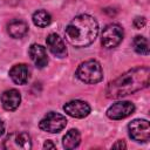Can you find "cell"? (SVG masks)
Returning a JSON list of instances; mask_svg holds the SVG:
<instances>
[{"label":"cell","instance_id":"cell-13","mask_svg":"<svg viewBox=\"0 0 150 150\" xmlns=\"http://www.w3.org/2000/svg\"><path fill=\"white\" fill-rule=\"evenodd\" d=\"M9 77L15 84H26L29 79V70L25 63L15 64L9 70Z\"/></svg>","mask_w":150,"mask_h":150},{"label":"cell","instance_id":"cell-3","mask_svg":"<svg viewBox=\"0 0 150 150\" xmlns=\"http://www.w3.org/2000/svg\"><path fill=\"white\" fill-rule=\"evenodd\" d=\"M76 76L80 81H82L84 83H88V84L98 83L103 79L102 67H101L100 62L96 61V60L84 61L77 67Z\"/></svg>","mask_w":150,"mask_h":150},{"label":"cell","instance_id":"cell-15","mask_svg":"<svg viewBox=\"0 0 150 150\" xmlns=\"http://www.w3.org/2000/svg\"><path fill=\"white\" fill-rule=\"evenodd\" d=\"M81 142V135L77 129H70L64 136H63V148L70 150V149H75L76 146H79Z\"/></svg>","mask_w":150,"mask_h":150},{"label":"cell","instance_id":"cell-5","mask_svg":"<svg viewBox=\"0 0 150 150\" xmlns=\"http://www.w3.org/2000/svg\"><path fill=\"white\" fill-rule=\"evenodd\" d=\"M67 125V118L55 111H49L39 123V128L43 131L56 134L63 130Z\"/></svg>","mask_w":150,"mask_h":150},{"label":"cell","instance_id":"cell-21","mask_svg":"<svg viewBox=\"0 0 150 150\" xmlns=\"http://www.w3.org/2000/svg\"><path fill=\"white\" fill-rule=\"evenodd\" d=\"M4 131H5V124H4L2 120L0 118V136L4 134Z\"/></svg>","mask_w":150,"mask_h":150},{"label":"cell","instance_id":"cell-4","mask_svg":"<svg viewBox=\"0 0 150 150\" xmlns=\"http://www.w3.org/2000/svg\"><path fill=\"white\" fill-rule=\"evenodd\" d=\"M124 36V30L122 26L118 23H110L105 26V28L102 30L101 34V43L104 48H115L117 47Z\"/></svg>","mask_w":150,"mask_h":150},{"label":"cell","instance_id":"cell-16","mask_svg":"<svg viewBox=\"0 0 150 150\" xmlns=\"http://www.w3.org/2000/svg\"><path fill=\"white\" fill-rule=\"evenodd\" d=\"M33 23L38 27H47L52 22V16L45 9H38L32 16Z\"/></svg>","mask_w":150,"mask_h":150},{"label":"cell","instance_id":"cell-1","mask_svg":"<svg viewBox=\"0 0 150 150\" xmlns=\"http://www.w3.org/2000/svg\"><path fill=\"white\" fill-rule=\"evenodd\" d=\"M149 67L132 68L108 83L105 88V96L108 98H122L139 91L149 86Z\"/></svg>","mask_w":150,"mask_h":150},{"label":"cell","instance_id":"cell-18","mask_svg":"<svg viewBox=\"0 0 150 150\" xmlns=\"http://www.w3.org/2000/svg\"><path fill=\"white\" fill-rule=\"evenodd\" d=\"M145 23H146V20H145L144 16H136V18L134 19V21H132V25H134V27H135L136 29L143 28V27L145 26Z\"/></svg>","mask_w":150,"mask_h":150},{"label":"cell","instance_id":"cell-10","mask_svg":"<svg viewBox=\"0 0 150 150\" xmlns=\"http://www.w3.org/2000/svg\"><path fill=\"white\" fill-rule=\"evenodd\" d=\"M46 43H47V47L50 50V53L54 54L55 56H57V57L67 56V47H66L62 38H60L56 33H50L46 39Z\"/></svg>","mask_w":150,"mask_h":150},{"label":"cell","instance_id":"cell-14","mask_svg":"<svg viewBox=\"0 0 150 150\" xmlns=\"http://www.w3.org/2000/svg\"><path fill=\"white\" fill-rule=\"evenodd\" d=\"M7 30L9 33V35L14 39H21L23 38L27 32H28V25L20 19H14L12 20L8 26H7Z\"/></svg>","mask_w":150,"mask_h":150},{"label":"cell","instance_id":"cell-7","mask_svg":"<svg viewBox=\"0 0 150 150\" xmlns=\"http://www.w3.org/2000/svg\"><path fill=\"white\" fill-rule=\"evenodd\" d=\"M5 149H22L28 150L32 148L30 136L27 132H13L8 135L4 141Z\"/></svg>","mask_w":150,"mask_h":150},{"label":"cell","instance_id":"cell-20","mask_svg":"<svg viewBox=\"0 0 150 150\" xmlns=\"http://www.w3.org/2000/svg\"><path fill=\"white\" fill-rule=\"evenodd\" d=\"M43 148H45V149H55V148H56V145H55L50 139H48V141H46V142H45Z\"/></svg>","mask_w":150,"mask_h":150},{"label":"cell","instance_id":"cell-6","mask_svg":"<svg viewBox=\"0 0 150 150\" xmlns=\"http://www.w3.org/2000/svg\"><path fill=\"white\" fill-rule=\"evenodd\" d=\"M129 136L136 142H148L150 138V124L146 120H134L128 125Z\"/></svg>","mask_w":150,"mask_h":150},{"label":"cell","instance_id":"cell-2","mask_svg":"<svg viewBox=\"0 0 150 150\" xmlns=\"http://www.w3.org/2000/svg\"><path fill=\"white\" fill-rule=\"evenodd\" d=\"M98 33V23L96 19L89 14H80L75 16L66 27L64 35L69 45L76 48H83L91 45Z\"/></svg>","mask_w":150,"mask_h":150},{"label":"cell","instance_id":"cell-19","mask_svg":"<svg viewBox=\"0 0 150 150\" xmlns=\"http://www.w3.org/2000/svg\"><path fill=\"white\" fill-rule=\"evenodd\" d=\"M125 143H124V141H117L114 145H112V148L114 149H125Z\"/></svg>","mask_w":150,"mask_h":150},{"label":"cell","instance_id":"cell-8","mask_svg":"<svg viewBox=\"0 0 150 150\" xmlns=\"http://www.w3.org/2000/svg\"><path fill=\"white\" fill-rule=\"evenodd\" d=\"M135 111V105L130 101H120L110 105L107 110V116L110 120H122Z\"/></svg>","mask_w":150,"mask_h":150},{"label":"cell","instance_id":"cell-17","mask_svg":"<svg viewBox=\"0 0 150 150\" xmlns=\"http://www.w3.org/2000/svg\"><path fill=\"white\" fill-rule=\"evenodd\" d=\"M132 45H134V49L136 53H138L141 55H148L149 54V42L144 36H142V35L135 36Z\"/></svg>","mask_w":150,"mask_h":150},{"label":"cell","instance_id":"cell-11","mask_svg":"<svg viewBox=\"0 0 150 150\" xmlns=\"http://www.w3.org/2000/svg\"><path fill=\"white\" fill-rule=\"evenodd\" d=\"M29 56L30 60L34 62V64L38 68H43L47 66L48 63V55H47V50L43 46L38 45V43H33L29 47Z\"/></svg>","mask_w":150,"mask_h":150},{"label":"cell","instance_id":"cell-9","mask_svg":"<svg viewBox=\"0 0 150 150\" xmlns=\"http://www.w3.org/2000/svg\"><path fill=\"white\" fill-rule=\"evenodd\" d=\"M63 110L67 115L74 118H84L90 112V105L81 100H73L63 105Z\"/></svg>","mask_w":150,"mask_h":150},{"label":"cell","instance_id":"cell-12","mask_svg":"<svg viewBox=\"0 0 150 150\" xmlns=\"http://www.w3.org/2000/svg\"><path fill=\"white\" fill-rule=\"evenodd\" d=\"M21 102V95L16 89H8L1 95V103L5 110L13 111L15 110Z\"/></svg>","mask_w":150,"mask_h":150}]
</instances>
